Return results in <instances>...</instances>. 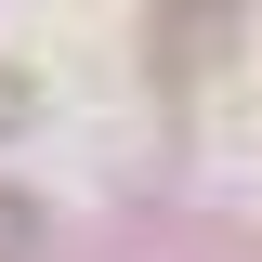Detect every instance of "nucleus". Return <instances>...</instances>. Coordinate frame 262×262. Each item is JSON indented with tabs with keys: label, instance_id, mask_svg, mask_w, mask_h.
<instances>
[{
	"label": "nucleus",
	"instance_id": "f257e3e1",
	"mask_svg": "<svg viewBox=\"0 0 262 262\" xmlns=\"http://www.w3.org/2000/svg\"><path fill=\"white\" fill-rule=\"evenodd\" d=\"M236 27H249V0H144V79L158 92H210Z\"/></svg>",
	"mask_w": 262,
	"mask_h": 262
},
{
	"label": "nucleus",
	"instance_id": "f03ea898",
	"mask_svg": "<svg viewBox=\"0 0 262 262\" xmlns=\"http://www.w3.org/2000/svg\"><path fill=\"white\" fill-rule=\"evenodd\" d=\"M27 236H39V210H13V196H0V262H27Z\"/></svg>",
	"mask_w": 262,
	"mask_h": 262
}]
</instances>
